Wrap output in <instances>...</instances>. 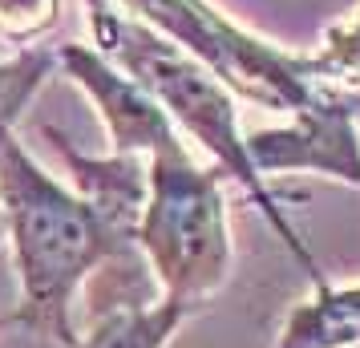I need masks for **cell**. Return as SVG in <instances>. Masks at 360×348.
I'll use <instances>...</instances> for the list:
<instances>
[{"mask_svg":"<svg viewBox=\"0 0 360 348\" xmlns=\"http://www.w3.org/2000/svg\"><path fill=\"white\" fill-rule=\"evenodd\" d=\"M0 324H4V320H0Z\"/></svg>","mask_w":360,"mask_h":348,"instance_id":"cell-14","label":"cell"},{"mask_svg":"<svg viewBox=\"0 0 360 348\" xmlns=\"http://www.w3.org/2000/svg\"><path fill=\"white\" fill-rule=\"evenodd\" d=\"M85 13H89V29H94V49H101L114 65L126 69L134 82L146 85L154 101L170 114L174 130L182 138H195L198 146L211 154V166H219L227 179L243 186L247 199L259 207L263 223L276 231V239L288 247L295 264L304 267L311 288L332 283L324 276L320 259L304 243L300 227L292 223L283 199L267 186V179L259 174V166L251 158L247 130L239 122V98L231 94V85L223 77H214L211 69L195 61L186 49H179L174 41H166L150 25L122 13L114 0H85Z\"/></svg>","mask_w":360,"mask_h":348,"instance_id":"cell-2","label":"cell"},{"mask_svg":"<svg viewBox=\"0 0 360 348\" xmlns=\"http://www.w3.org/2000/svg\"><path fill=\"white\" fill-rule=\"evenodd\" d=\"M276 348H360V283L311 288L283 316Z\"/></svg>","mask_w":360,"mask_h":348,"instance_id":"cell-8","label":"cell"},{"mask_svg":"<svg viewBox=\"0 0 360 348\" xmlns=\"http://www.w3.org/2000/svg\"><path fill=\"white\" fill-rule=\"evenodd\" d=\"M114 4L134 20L150 25L154 33H162L166 41H174L179 49H186L214 77H223L235 98L259 110L292 114L320 98V89L304 73L300 53H288L255 37L239 20L219 13L211 0H114Z\"/></svg>","mask_w":360,"mask_h":348,"instance_id":"cell-4","label":"cell"},{"mask_svg":"<svg viewBox=\"0 0 360 348\" xmlns=\"http://www.w3.org/2000/svg\"><path fill=\"white\" fill-rule=\"evenodd\" d=\"M348 110H352V117H356V130H360V94H348Z\"/></svg>","mask_w":360,"mask_h":348,"instance_id":"cell-12","label":"cell"},{"mask_svg":"<svg viewBox=\"0 0 360 348\" xmlns=\"http://www.w3.org/2000/svg\"><path fill=\"white\" fill-rule=\"evenodd\" d=\"M57 69L98 110L114 154H142V158H150V154H158L162 146L182 138L174 130L170 114L154 101V94L142 82H134L122 65H114L101 49L57 45Z\"/></svg>","mask_w":360,"mask_h":348,"instance_id":"cell-6","label":"cell"},{"mask_svg":"<svg viewBox=\"0 0 360 348\" xmlns=\"http://www.w3.org/2000/svg\"><path fill=\"white\" fill-rule=\"evenodd\" d=\"M223 170L191 158L186 138L146 158V207L138 219V251L158 296L202 312L231 280V239Z\"/></svg>","mask_w":360,"mask_h":348,"instance_id":"cell-3","label":"cell"},{"mask_svg":"<svg viewBox=\"0 0 360 348\" xmlns=\"http://www.w3.org/2000/svg\"><path fill=\"white\" fill-rule=\"evenodd\" d=\"M191 308L174 299H130L94 312L89 328L77 336L73 348H170L179 328L191 320Z\"/></svg>","mask_w":360,"mask_h":348,"instance_id":"cell-9","label":"cell"},{"mask_svg":"<svg viewBox=\"0 0 360 348\" xmlns=\"http://www.w3.org/2000/svg\"><path fill=\"white\" fill-rule=\"evenodd\" d=\"M247 146L263 179L316 174L360 191V130L340 94H320L292 110L283 126L247 130Z\"/></svg>","mask_w":360,"mask_h":348,"instance_id":"cell-5","label":"cell"},{"mask_svg":"<svg viewBox=\"0 0 360 348\" xmlns=\"http://www.w3.org/2000/svg\"><path fill=\"white\" fill-rule=\"evenodd\" d=\"M0 219L17 267V312L4 324L37 332L61 348L77 344L73 304L101 267L138 251L89 202L49 174L13 134L0 146Z\"/></svg>","mask_w":360,"mask_h":348,"instance_id":"cell-1","label":"cell"},{"mask_svg":"<svg viewBox=\"0 0 360 348\" xmlns=\"http://www.w3.org/2000/svg\"><path fill=\"white\" fill-rule=\"evenodd\" d=\"M65 0H0V45L25 53L45 45V37L61 25Z\"/></svg>","mask_w":360,"mask_h":348,"instance_id":"cell-11","label":"cell"},{"mask_svg":"<svg viewBox=\"0 0 360 348\" xmlns=\"http://www.w3.org/2000/svg\"><path fill=\"white\" fill-rule=\"evenodd\" d=\"M65 162L69 186L98 211L117 235L138 243V219L146 207V158L142 154H82L57 126H41Z\"/></svg>","mask_w":360,"mask_h":348,"instance_id":"cell-7","label":"cell"},{"mask_svg":"<svg viewBox=\"0 0 360 348\" xmlns=\"http://www.w3.org/2000/svg\"><path fill=\"white\" fill-rule=\"evenodd\" d=\"M308 82L320 94H360V8L336 20L316 53H300Z\"/></svg>","mask_w":360,"mask_h":348,"instance_id":"cell-10","label":"cell"},{"mask_svg":"<svg viewBox=\"0 0 360 348\" xmlns=\"http://www.w3.org/2000/svg\"><path fill=\"white\" fill-rule=\"evenodd\" d=\"M0 251H4V219H0Z\"/></svg>","mask_w":360,"mask_h":348,"instance_id":"cell-13","label":"cell"}]
</instances>
